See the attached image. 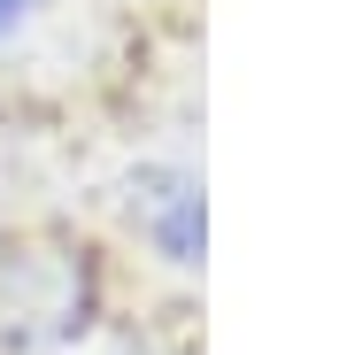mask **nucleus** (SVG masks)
<instances>
[{
    "label": "nucleus",
    "mask_w": 347,
    "mask_h": 355,
    "mask_svg": "<svg viewBox=\"0 0 347 355\" xmlns=\"http://www.w3.org/2000/svg\"><path fill=\"white\" fill-rule=\"evenodd\" d=\"M93 293H100V278H93V263H85V248H8V263H0V309H8V324L16 332H39V340H70V332H85L93 324Z\"/></svg>",
    "instance_id": "1"
},
{
    "label": "nucleus",
    "mask_w": 347,
    "mask_h": 355,
    "mask_svg": "<svg viewBox=\"0 0 347 355\" xmlns=\"http://www.w3.org/2000/svg\"><path fill=\"white\" fill-rule=\"evenodd\" d=\"M124 216L170 270L208 263V193H201V178L186 162H139L124 178Z\"/></svg>",
    "instance_id": "2"
},
{
    "label": "nucleus",
    "mask_w": 347,
    "mask_h": 355,
    "mask_svg": "<svg viewBox=\"0 0 347 355\" xmlns=\"http://www.w3.org/2000/svg\"><path fill=\"white\" fill-rule=\"evenodd\" d=\"M39 8H46V0H0V39H16V31H24Z\"/></svg>",
    "instance_id": "3"
}]
</instances>
